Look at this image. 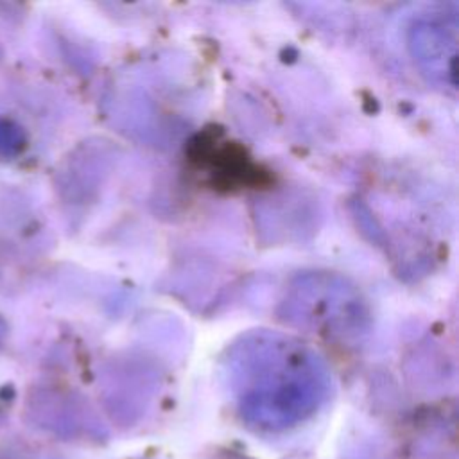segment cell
Here are the masks:
<instances>
[{
	"label": "cell",
	"instance_id": "obj_1",
	"mask_svg": "<svg viewBox=\"0 0 459 459\" xmlns=\"http://www.w3.org/2000/svg\"><path fill=\"white\" fill-rule=\"evenodd\" d=\"M192 161L213 188L233 190L265 183V172L251 160L246 149L217 133H204L194 142Z\"/></svg>",
	"mask_w": 459,
	"mask_h": 459
}]
</instances>
